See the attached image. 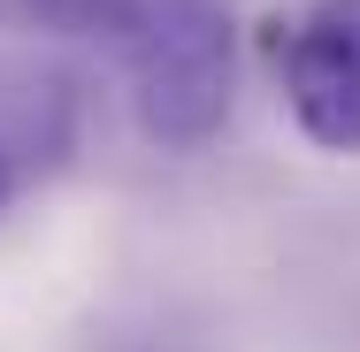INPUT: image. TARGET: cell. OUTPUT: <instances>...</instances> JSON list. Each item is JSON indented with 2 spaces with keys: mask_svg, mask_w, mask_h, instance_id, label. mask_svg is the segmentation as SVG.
Here are the masks:
<instances>
[{
  "mask_svg": "<svg viewBox=\"0 0 360 352\" xmlns=\"http://www.w3.org/2000/svg\"><path fill=\"white\" fill-rule=\"evenodd\" d=\"M108 31L123 39V77L139 131L169 153H200L230 123L238 31L222 0H115Z\"/></svg>",
  "mask_w": 360,
  "mask_h": 352,
  "instance_id": "cell-1",
  "label": "cell"
},
{
  "mask_svg": "<svg viewBox=\"0 0 360 352\" xmlns=\"http://www.w3.org/2000/svg\"><path fill=\"white\" fill-rule=\"evenodd\" d=\"M276 77L299 138L360 161V0H307L276 39Z\"/></svg>",
  "mask_w": 360,
  "mask_h": 352,
  "instance_id": "cell-2",
  "label": "cell"
},
{
  "mask_svg": "<svg viewBox=\"0 0 360 352\" xmlns=\"http://www.w3.org/2000/svg\"><path fill=\"white\" fill-rule=\"evenodd\" d=\"M46 31H92V23H108L115 15V0H23Z\"/></svg>",
  "mask_w": 360,
  "mask_h": 352,
  "instance_id": "cell-3",
  "label": "cell"
},
{
  "mask_svg": "<svg viewBox=\"0 0 360 352\" xmlns=\"http://www.w3.org/2000/svg\"><path fill=\"white\" fill-rule=\"evenodd\" d=\"M15 200V169H8V153H0V207Z\"/></svg>",
  "mask_w": 360,
  "mask_h": 352,
  "instance_id": "cell-4",
  "label": "cell"
}]
</instances>
